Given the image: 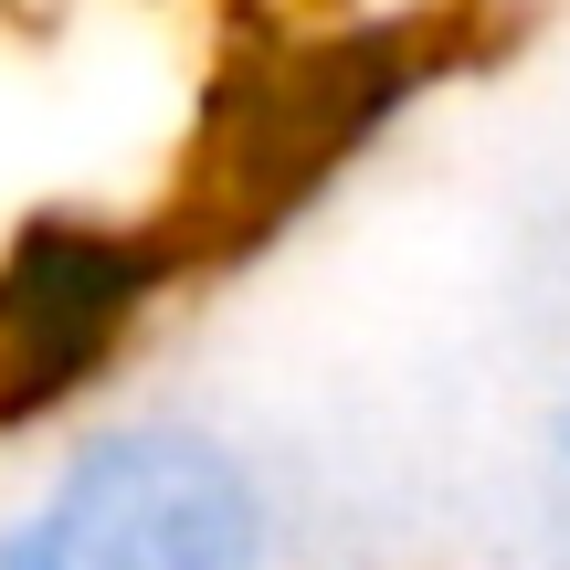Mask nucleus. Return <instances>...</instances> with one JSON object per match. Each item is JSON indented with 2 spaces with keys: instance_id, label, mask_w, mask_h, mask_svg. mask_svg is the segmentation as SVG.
<instances>
[{
  "instance_id": "nucleus-1",
  "label": "nucleus",
  "mask_w": 570,
  "mask_h": 570,
  "mask_svg": "<svg viewBox=\"0 0 570 570\" xmlns=\"http://www.w3.org/2000/svg\"><path fill=\"white\" fill-rule=\"evenodd\" d=\"M0 570H275V508L212 423L117 412L0 508Z\"/></svg>"
},
{
  "instance_id": "nucleus-2",
  "label": "nucleus",
  "mask_w": 570,
  "mask_h": 570,
  "mask_svg": "<svg viewBox=\"0 0 570 570\" xmlns=\"http://www.w3.org/2000/svg\"><path fill=\"white\" fill-rule=\"evenodd\" d=\"M180 275V244L117 212H32L0 244V433H42L106 391Z\"/></svg>"
},
{
  "instance_id": "nucleus-3",
  "label": "nucleus",
  "mask_w": 570,
  "mask_h": 570,
  "mask_svg": "<svg viewBox=\"0 0 570 570\" xmlns=\"http://www.w3.org/2000/svg\"><path fill=\"white\" fill-rule=\"evenodd\" d=\"M412 53H423L412 32H338V42H317V53H296L285 75H265L244 148H223V169H233V212H223L233 233L223 244H265L275 212H296L306 190L433 75V63H412Z\"/></svg>"
},
{
  "instance_id": "nucleus-4",
  "label": "nucleus",
  "mask_w": 570,
  "mask_h": 570,
  "mask_svg": "<svg viewBox=\"0 0 570 570\" xmlns=\"http://www.w3.org/2000/svg\"><path fill=\"white\" fill-rule=\"evenodd\" d=\"M550 465H560V497H570V402H560V433H550Z\"/></svg>"
}]
</instances>
